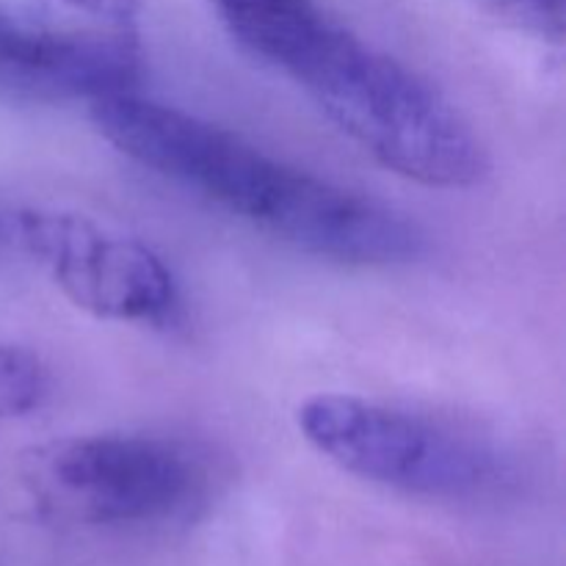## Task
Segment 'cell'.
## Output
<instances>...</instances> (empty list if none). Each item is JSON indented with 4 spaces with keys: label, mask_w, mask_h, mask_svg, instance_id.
<instances>
[{
    "label": "cell",
    "mask_w": 566,
    "mask_h": 566,
    "mask_svg": "<svg viewBox=\"0 0 566 566\" xmlns=\"http://www.w3.org/2000/svg\"><path fill=\"white\" fill-rule=\"evenodd\" d=\"M99 136L122 155L241 216L280 241L348 265L423 254V232L376 199L271 158L235 133L133 92L92 103Z\"/></svg>",
    "instance_id": "cell-1"
},
{
    "label": "cell",
    "mask_w": 566,
    "mask_h": 566,
    "mask_svg": "<svg viewBox=\"0 0 566 566\" xmlns=\"http://www.w3.org/2000/svg\"><path fill=\"white\" fill-rule=\"evenodd\" d=\"M381 166L431 188L484 177L479 138L426 77L370 48L321 9L285 28L263 55Z\"/></svg>",
    "instance_id": "cell-2"
},
{
    "label": "cell",
    "mask_w": 566,
    "mask_h": 566,
    "mask_svg": "<svg viewBox=\"0 0 566 566\" xmlns=\"http://www.w3.org/2000/svg\"><path fill=\"white\" fill-rule=\"evenodd\" d=\"M304 440L346 473L434 501H481L514 484V459L490 434L446 418L324 392L298 407Z\"/></svg>",
    "instance_id": "cell-3"
},
{
    "label": "cell",
    "mask_w": 566,
    "mask_h": 566,
    "mask_svg": "<svg viewBox=\"0 0 566 566\" xmlns=\"http://www.w3.org/2000/svg\"><path fill=\"white\" fill-rule=\"evenodd\" d=\"M33 497L81 525L158 523L191 497L193 464L175 442L136 434L66 437L25 459Z\"/></svg>",
    "instance_id": "cell-4"
},
{
    "label": "cell",
    "mask_w": 566,
    "mask_h": 566,
    "mask_svg": "<svg viewBox=\"0 0 566 566\" xmlns=\"http://www.w3.org/2000/svg\"><path fill=\"white\" fill-rule=\"evenodd\" d=\"M20 235L55 287L94 318L153 324L175 307L169 269L136 238L64 210H28Z\"/></svg>",
    "instance_id": "cell-5"
},
{
    "label": "cell",
    "mask_w": 566,
    "mask_h": 566,
    "mask_svg": "<svg viewBox=\"0 0 566 566\" xmlns=\"http://www.w3.org/2000/svg\"><path fill=\"white\" fill-rule=\"evenodd\" d=\"M142 44L127 28H61L0 6V92L36 103H70L133 92Z\"/></svg>",
    "instance_id": "cell-6"
},
{
    "label": "cell",
    "mask_w": 566,
    "mask_h": 566,
    "mask_svg": "<svg viewBox=\"0 0 566 566\" xmlns=\"http://www.w3.org/2000/svg\"><path fill=\"white\" fill-rule=\"evenodd\" d=\"M44 392L48 370L42 359L22 346H0V423L36 409Z\"/></svg>",
    "instance_id": "cell-7"
},
{
    "label": "cell",
    "mask_w": 566,
    "mask_h": 566,
    "mask_svg": "<svg viewBox=\"0 0 566 566\" xmlns=\"http://www.w3.org/2000/svg\"><path fill=\"white\" fill-rule=\"evenodd\" d=\"M486 14L517 31L562 42L566 25V0H473Z\"/></svg>",
    "instance_id": "cell-8"
},
{
    "label": "cell",
    "mask_w": 566,
    "mask_h": 566,
    "mask_svg": "<svg viewBox=\"0 0 566 566\" xmlns=\"http://www.w3.org/2000/svg\"><path fill=\"white\" fill-rule=\"evenodd\" d=\"M291 3H296V0H213L216 11H219L221 20L227 22L230 33L249 25V22L260 20V17L274 14V11L285 9V6Z\"/></svg>",
    "instance_id": "cell-9"
},
{
    "label": "cell",
    "mask_w": 566,
    "mask_h": 566,
    "mask_svg": "<svg viewBox=\"0 0 566 566\" xmlns=\"http://www.w3.org/2000/svg\"><path fill=\"white\" fill-rule=\"evenodd\" d=\"M64 3L119 28L130 25L138 17V11H142V0H64Z\"/></svg>",
    "instance_id": "cell-10"
}]
</instances>
